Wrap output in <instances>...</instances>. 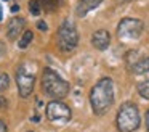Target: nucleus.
I'll list each match as a JSON object with an SVG mask.
<instances>
[{"instance_id": "nucleus-5", "label": "nucleus", "mask_w": 149, "mask_h": 132, "mask_svg": "<svg viewBox=\"0 0 149 132\" xmlns=\"http://www.w3.org/2000/svg\"><path fill=\"white\" fill-rule=\"evenodd\" d=\"M34 84H36V73L34 69H31V66L27 63H23L18 66L16 69V85L18 92L23 98L29 97L34 90Z\"/></svg>"}, {"instance_id": "nucleus-1", "label": "nucleus", "mask_w": 149, "mask_h": 132, "mask_svg": "<svg viewBox=\"0 0 149 132\" xmlns=\"http://www.w3.org/2000/svg\"><path fill=\"white\" fill-rule=\"evenodd\" d=\"M114 103V80L111 77H101L90 90V105L95 114L101 116Z\"/></svg>"}, {"instance_id": "nucleus-19", "label": "nucleus", "mask_w": 149, "mask_h": 132, "mask_svg": "<svg viewBox=\"0 0 149 132\" xmlns=\"http://www.w3.org/2000/svg\"><path fill=\"white\" fill-rule=\"evenodd\" d=\"M3 55H5V45H3V44H0V58L3 56Z\"/></svg>"}, {"instance_id": "nucleus-12", "label": "nucleus", "mask_w": 149, "mask_h": 132, "mask_svg": "<svg viewBox=\"0 0 149 132\" xmlns=\"http://www.w3.org/2000/svg\"><path fill=\"white\" fill-rule=\"evenodd\" d=\"M136 90H138V93L143 97V98L149 100V79H146V80H143L141 84H138Z\"/></svg>"}, {"instance_id": "nucleus-6", "label": "nucleus", "mask_w": 149, "mask_h": 132, "mask_svg": "<svg viewBox=\"0 0 149 132\" xmlns=\"http://www.w3.org/2000/svg\"><path fill=\"white\" fill-rule=\"evenodd\" d=\"M143 29H144V24H143L141 19L123 18L122 21L119 23V26H117V35H119V39L123 42L136 40V39H139V35L143 34Z\"/></svg>"}, {"instance_id": "nucleus-16", "label": "nucleus", "mask_w": 149, "mask_h": 132, "mask_svg": "<svg viewBox=\"0 0 149 132\" xmlns=\"http://www.w3.org/2000/svg\"><path fill=\"white\" fill-rule=\"evenodd\" d=\"M37 28H39L40 31H47V29H48V26H47L45 21H39V23H37Z\"/></svg>"}, {"instance_id": "nucleus-3", "label": "nucleus", "mask_w": 149, "mask_h": 132, "mask_svg": "<svg viewBox=\"0 0 149 132\" xmlns=\"http://www.w3.org/2000/svg\"><path fill=\"white\" fill-rule=\"evenodd\" d=\"M139 122H141V116L138 106L132 102H125L117 111V129L120 132H135L139 127Z\"/></svg>"}, {"instance_id": "nucleus-20", "label": "nucleus", "mask_w": 149, "mask_h": 132, "mask_svg": "<svg viewBox=\"0 0 149 132\" xmlns=\"http://www.w3.org/2000/svg\"><path fill=\"white\" fill-rule=\"evenodd\" d=\"M5 103H7V100H5L3 97H0V108H3V106H5Z\"/></svg>"}, {"instance_id": "nucleus-4", "label": "nucleus", "mask_w": 149, "mask_h": 132, "mask_svg": "<svg viewBox=\"0 0 149 132\" xmlns=\"http://www.w3.org/2000/svg\"><path fill=\"white\" fill-rule=\"evenodd\" d=\"M56 44L61 52H72L79 44V32L71 19H64L56 32Z\"/></svg>"}, {"instance_id": "nucleus-11", "label": "nucleus", "mask_w": 149, "mask_h": 132, "mask_svg": "<svg viewBox=\"0 0 149 132\" xmlns=\"http://www.w3.org/2000/svg\"><path fill=\"white\" fill-rule=\"evenodd\" d=\"M132 71L135 74H146V73H149V56L139 58V60L132 66Z\"/></svg>"}, {"instance_id": "nucleus-9", "label": "nucleus", "mask_w": 149, "mask_h": 132, "mask_svg": "<svg viewBox=\"0 0 149 132\" xmlns=\"http://www.w3.org/2000/svg\"><path fill=\"white\" fill-rule=\"evenodd\" d=\"M24 24H26L24 18H19V16H15V18H11L10 21H8L7 37L11 39V40L18 39V37H19V34L23 32V29H24Z\"/></svg>"}, {"instance_id": "nucleus-2", "label": "nucleus", "mask_w": 149, "mask_h": 132, "mask_svg": "<svg viewBox=\"0 0 149 132\" xmlns=\"http://www.w3.org/2000/svg\"><path fill=\"white\" fill-rule=\"evenodd\" d=\"M42 90L45 95L55 100L64 98L69 93V82L64 80L56 71L52 68H45L42 73Z\"/></svg>"}, {"instance_id": "nucleus-15", "label": "nucleus", "mask_w": 149, "mask_h": 132, "mask_svg": "<svg viewBox=\"0 0 149 132\" xmlns=\"http://www.w3.org/2000/svg\"><path fill=\"white\" fill-rule=\"evenodd\" d=\"M8 85H10V77H8V74L2 73L0 74V92H3L5 89H8Z\"/></svg>"}, {"instance_id": "nucleus-22", "label": "nucleus", "mask_w": 149, "mask_h": 132, "mask_svg": "<svg viewBox=\"0 0 149 132\" xmlns=\"http://www.w3.org/2000/svg\"><path fill=\"white\" fill-rule=\"evenodd\" d=\"M2 18H3V10H2V5H0V21H2Z\"/></svg>"}, {"instance_id": "nucleus-13", "label": "nucleus", "mask_w": 149, "mask_h": 132, "mask_svg": "<svg viewBox=\"0 0 149 132\" xmlns=\"http://www.w3.org/2000/svg\"><path fill=\"white\" fill-rule=\"evenodd\" d=\"M32 39H34V34L31 31H26L23 34V37H21V40L18 42V45H19V48H26L27 45L31 44V42H32Z\"/></svg>"}, {"instance_id": "nucleus-10", "label": "nucleus", "mask_w": 149, "mask_h": 132, "mask_svg": "<svg viewBox=\"0 0 149 132\" xmlns=\"http://www.w3.org/2000/svg\"><path fill=\"white\" fill-rule=\"evenodd\" d=\"M101 2H103V0H80V2L77 3V6H75V13H77V16L84 18V16L88 15L91 10L100 6Z\"/></svg>"}, {"instance_id": "nucleus-7", "label": "nucleus", "mask_w": 149, "mask_h": 132, "mask_svg": "<svg viewBox=\"0 0 149 132\" xmlns=\"http://www.w3.org/2000/svg\"><path fill=\"white\" fill-rule=\"evenodd\" d=\"M45 116L50 119L52 122L56 124H64V122L71 121L72 118V111L66 103L59 102V100H53L47 105L45 108Z\"/></svg>"}, {"instance_id": "nucleus-8", "label": "nucleus", "mask_w": 149, "mask_h": 132, "mask_svg": "<svg viewBox=\"0 0 149 132\" xmlns=\"http://www.w3.org/2000/svg\"><path fill=\"white\" fill-rule=\"evenodd\" d=\"M91 44H93V47L96 48V50L104 52L111 44L109 32H107L106 29H98V31H95L93 35H91Z\"/></svg>"}, {"instance_id": "nucleus-14", "label": "nucleus", "mask_w": 149, "mask_h": 132, "mask_svg": "<svg viewBox=\"0 0 149 132\" xmlns=\"http://www.w3.org/2000/svg\"><path fill=\"white\" fill-rule=\"evenodd\" d=\"M29 11L32 13L34 16H39L42 13V3L40 0H31L29 2Z\"/></svg>"}, {"instance_id": "nucleus-18", "label": "nucleus", "mask_w": 149, "mask_h": 132, "mask_svg": "<svg viewBox=\"0 0 149 132\" xmlns=\"http://www.w3.org/2000/svg\"><path fill=\"white\" fill-rule=\"evenodd\" d=\"M146 129H148V132H149V109L146 111Z\"/></svg>"}, {"instance_id": "nucleus-21", "label": "nucleus", "mask_w": 149, "mask_h": 132, "mask_svg": "<svg viewBox=\"0 0 149 132\" xmlns=\"http://www.w3.org/2000/svg\"><path fill=\"white\" fill-rule=\"evenodd\" d=\"M18 10H19V6H18V5H13V6H11V11H18Z\"/></svg>"}, {"instance_id": "nucleus-17", "label": "nucleus", "mask_w": 149, "mask_h": 132, "mask_svg": "<svg viewBox=\"0 0 149 132\" xmlns=\"http://www.w3.org/2000/svg\"><path fill=\"white\" fill-rule=\"evenodd\" d=\"M0 132H8V129H7V124H5L2 119H0Z\"/></svg>"}]
</instances>
